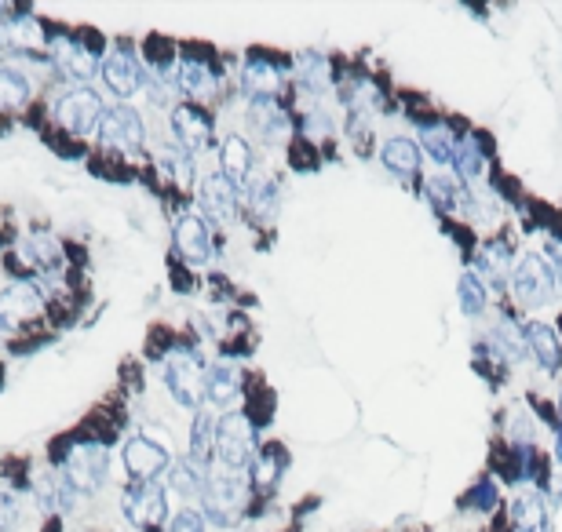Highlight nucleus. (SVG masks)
Returning a JSON list of instances; mask_svg holds the SVG:
<instances>
[{
	"label": "nucleus",
	"mask_w": 562,
	"mask_h": 532,
	"mask_svg": "<svg viewBox=\"0 0 562 532\" xmlns=\"http://www.w3.org/2000/svg\"><path fill=\"white\" fill-rule=\"evenodd\" d=\"M249 492H252L249 474L212 467L205 474V489H201V514H205V522L219 525V529L234 525L245 514V507H249Z\"/></svg>",
	"instance_id": "1"
},
{
	"label": "nucleus",
	"mask_w": 562,
	"mask_h": 532,
	"mask_svg": "<svg viewBox=\"0 0 562 532\" xmlns=\"http://www.w3.org/2000/svg\"><path fill=\"white\" fill-rule=\"evenodd\" d=\"M260 452V438H256V423L245 416V412H223L216 427V467H227V471L249 474L252 460Z\"/></svg>",
	"instance_id": "2"
},
{
	"label": "nucleus",
	"mask_w": 562,
	"mask_h": 532,
	"mask_svg": "<svg viewBox=\"0 0 562 532\" xmlns=\"http://www.w3.org/2000/svg\"><path fill=\"white\" fill-rule=\"evenodd\" d=\"M205 376H209V365L201 361V354L194 347L168 350L165 361H161V379H165L168 394L183 409H198L205 401Z\"/></svg>",
	"instance_id": "3"
},
{
	"label": "nucleus",
	"mask_w": 562,
	"mask_h": 532,
	"mask_svg": "<svg viewBox=\"0 0 562 532\" xmlns=\"http://www.w3.org/2000/svg\"><path fill=\"white\" fill-rule=\"evenodd\" d=\"M59 478L70 485L73 496H95L110 481V452L99 441H81L66 452Z\"/></svg>",
	"instance_id": "4"
},
{
	"label": "nucleus",
	"mask_w": 562,
	"mask_h": 532,
	"mask_svg": "<svg viewBox=\"0 0 562 532\" xmlns=\"http://www.w3.org/2000/svg\"><path fill=\"white\" fill-rule=\"evenodd\" d=\"M555 288H559V281H555V274L541 259V252H522L515 259L508 277V303H519L526 310L544 307L555 296Z\"/></svg>",
	"instance_id": "5"
},
{
	"label": "nucleus",
	"mask_w": 562,
	"mask_h": 532,
	"mask_svg": "<svg viewBox=\"0 0 562 532\" xmlns=\"http://www.w3.org/2000/svg\"><path fill=\"white\" fill-rule=\"evenodd\" d=\"M99 77H103L106 92L125 106H128V99H136L146 88L143 59H139V52H132V44H114V48L103 55V62H99Z\"/></svg>",
	"instance_id": "6"
},
{
	"label": "nucleus",
	"mask_w": 562,
	"mask_h": 532,
	"mask_svg": "<svg viewBox=\"0 0 562 532\" xmlns=\"http://www.w3.org/2000/svg\"><path fill=\"white\" fill-rule=\"evenodd\" d=\"M420 190H424L427 205L435 208L438 219H460V223H471L475 219V190H471L468 183H460L453 172H435L427 175L424 183H420Z\"/></svg>",
	"instance_id": "7"
},
{
	"label": "nucleus",
	"mask_w": 562,
	"mask_h": 532,
	"mask_svg": "<svg viewBox=\"0 0 562 532\" xmlns=\"http://www.w3.org/2000/svg\"><path fill=\"white\" fill-rule=\"evenodd\" d=\"M103 113H106L103 95L81 84V88H70L66 95H59V103H55V124L81 139V135H88V132L99 128Z\"/></svg>",
	"instance_id": "8"
},
{
	"label": "nucleus",
	"mask_w": 562,
	"mask_h": 532,
	"mask_svg": "<svg viewBox=\"0 0 562 532\" xmlns=\"http://www.w3.org/2000/svg\"><path fill=\"white\" fill-rule=\"evenodd\" d=\"M121 460H125L128 478L139 481V485H154V481L165 478V474L172 471V463H176L172 452H168V445H161L157 438H146V434L128 438Z\"/></svg>",
	"instance_id": "9"
},
{
	"label": "nucleus",
	"mask_w": 562,
	"mask_h": 532,
	"mask_svg": "<svg viewBox=\"0 0 562 532\" xmlns=\"http://www.w3.org/2000/svg\"><path fill=\"white\" fill-rule=\"evenodd\" d=\"M44 52L52 55V62L70 77V81L84 84L88 77L99 73V52H92L77 33H63V30L48 33V37H44Z\"/></svg>",
	"instance_id": "10"
},
{
	"label": "nucleus",
	"mask_w": 562,
	"mask_h": 532,
	"mask_svg": "<svg viewBox=\"0 0 562 532\" xmlns=\"http://www.w3.org/2000/svg\"><path fill=\"white\" fill-rule=\"evenodd\" d=\"M172 135H176L179 150H187L190 157H198L201 150H209L216 143V121H212V113L198 103H179L172 106Z\"/></svg>",
	"instance_id": "11"
},
{
	"label": "nucleus",
	"mask_w": 562,
	"mask_h": 532,
	"mask_svg": "<svg viewBox=\"0 0 562 532\" xmlns=\"http://www.w3.org/2000/svg\"><path fill=\"white\" fill-rule=\"evenodd\" d=\"M99 143L106 150H121V154H136L139 146L146 143V124L139 117V110L132 106L117 103L103 113V121H99Z\"/></svg>",
	"instance_id": "12"
},
{
	"label": "nucleus",
	"mask_w": 562,
	"mask_h": 532,
	"mask_svg": "<svg viewBox=\"0 0 562 532\" xmlns=\"http://www.w3.org/2000/svg\"><path fill=\"white\" fill-rule=\"evenodd\" d=\"M241 88L249 99H278L285 88V59L271 52H249L241 62Z\"/></svg>",
	"instance_id": "13"
},
{
	"label": "nucleus",
	"mask_w": 562,
	"mask_h": 532,
	"mask_svg": "<svg viewBox=\"0 0 562 532\" xmlns=\"http://www.w3.org/2000/svg\"><path fill=\"white\" fill-rule=\"evenodd\" d=\"M245 124H249L252 139L263 146L289 143V135H292V117L278 99H249V106H245Z\"/></svg>",
	"instance_id": "14"
},
{
	"label": "nucleus",
	"mask_w": 562,
	"mask_h": 532,
	"mask_svg": "<svg viewBox=\"0 0 562 532\" xmlns=\"http://www.w3.org/2000/svg\"><path fill=\"white\" fill-rule=\"evenodd\" d=\"M121 511H125L128 525H136V529H157V525H165L168 518V496H165V485H139L132 481L125 489V500H121Z\"/></svg>",
	"instance_id": "15"
},
{
	"label": "nucleus",
	"mask_w": 562,
	"mask_h": 532,
	"mask_svg": "<svg viewBox=\"0 0 562 532\" xmlns=\"http://www.w3.org/2000/svg\"><path fill=\"white\" fill-rule=\"evenodd\" d=\"M176 248L190 266H209L216 259V237L205 215L183 212L176 223Z\"/></svg>",
	"instance_id": "16"
},
{
	"label": "nucleus",
	"mask_w": 562,
	"mask_h": 532,
	"mask_svg": "<svg viewBox=\"0 0 562 532\" xmlns=\"http://www.w3.org/2000/svg\"><path fill=\"white\" fill-rule=\"evenodd\" d=\"M44 310L41 288L30 281H15L0 292V328H19L26 321H33Z\"/></svg>",
	"instance_id": "17"
},
{
	"label": "nucleus",
	"mask_w": 562,
	"mask_h": 532,
	"mask_svg": "<svg viewBox=\"0 0 562 532\" xmlns=\"http://www.w3.org/2000/svg\"><path fill=\"white\" fill-rule=\"evenodd\" d=\"M522 332H526V347H530V358L537 361V369H541L544 376H559L562 339H559V332H555V325H548V321H526Z\"/></svg>",
	"instance_id": "18"
},
{
	"label": "nucleus",
	"mask_w": 562,
	"mask_h": 532,
	"mask_svg": "<svg viewBox=\"0 0 562 532\" xmlns=\"http://www.w3.org/2000/svg\"><path fill=\"white\" fill-rule=\"evenodd\" d=\"M176 81L194 103H198V99H209L219 88V62L205 59V55H183L176 66Z\"/></svg>",
	"instance_id": "19"
},
{
	"label": "nucleus",
	"mask_w": 562,
	"mask_h": 532,
	"mask_svg": "<svg viewBox=\"0 0 562 532\" xmlns=\"http://www.w3.org/2000/svg\"><path fill=\"white\" fill-rule=\"evenodd\" d=\"M420 143L409 139V135H391L384 146H380V164L387 172L402 179V183H420Z\"/></svg>",
	"instance_id": "20"
},
{
	"label": "nucleus",
	"mask_w": 562,
	"mask_h": 532,
	"mask_svg": "<svg viewBox=\"0 0 562 532\" xmlns=\"http://www.w3.org/2000/svg\"><path fill=\"white\" fill-rule=\"evenodd\" d=\"M245 394V372L234 365V361H216L209 365V376H205V401L216 405L219 412L230 409L234 401Z\"/></svg>",
	"instance_id": "21"
},
{
	"label": "nucleus",
	"mask_w": 562,
	"mask_h": 532,
	"mask_svg": "<svg viewBox=\"0 0 562 532\" xmlns=\"http://www.w3.org/2000/svg\"><path fill=\"white\" fill-rule=\"evenodd\" d=\"M292 70H296V88H300L303 95H311V103H318V99L329 92V84L336 81L333 62L318 52H300L292 59Z\"/></svg>",
	"instance_id": "22"
},
{
	"label": "nucleus",
	"mask_w": 562,
	"mask_h": 532,
	"mask_svg": "<svg viewBox=\"0 0 562 532\" xmlns=\"http://www.w3.org/2000/svg\"><path fill=\"white\" fill-rule=\"evenodd\" d=\"M201 201H205V212H209L216 223H230V219L238 215L241 190L230 183L223 172H209L201 179Z\"/></svg>",
	"instance_id": "23"
},
{
	"label": "nucleus",
	"mask_w": 562,
	"mask_h": 532,
	"mask_svg": "<svg viewBox=\"0 0 562 532\" xmlns=\"http://www.w3.org/2000/svg\"><path fill=\"white\" fill-rule=\"evenodd\" d=\"M252 168H256V154H252L249 139H245V135H227V139L219 143V172L241 190V186L256 175Z\"/></svg>",
	"instance_id": "24"
},
{
	"label": "nucleus",
	"mask_w": 562,
	"mask_h": 532,
	"mask_svg": "<svg viewBox=\"0 0 562 532\" xmlns=\"http://www.w3.org/2000/svg\"><path fill=\"white\" fill-rule=\"evenodd\" d=\"M457 507H460V511H468V514H482V518H493V514H500V511H504L500 481L493 478V474H482L475 485H468V489L460 492Z\"/></svg>",
	"instance_id": "25"
},
{
	"label": "nucleus",
	"mask_w": 562,
	"mask_h": 532,
	"mask_svg": "<svg viewBox=\"0 0 562 532\" xmlns=\"http://www.w3.org/2000/svg\"><path fill=\"white\" fill-rule=\"evenodd\" d=\"M500 441L511 449H537V420L530 409L511 405L500 412Z\"/></svg>",
	"instance_id": "26"
},
{
	"label": "nucleus",
	"mask_w": 562,
	"mask_h": 532,
	"mask_svg": "<svg viewBox=\"0 0 562 532\" xmlns=\"http://www.w3.org/2000/svg\"><path fill=\"white\" fill-rule=\"evenodd\" d=\"M285 474V449L281 445H263L249 467V485L260 492H271Z\"/></svg>",
	"instance_id": "27"
},
{
	"label": "nucleus",
	"mask_w": 562,
	"mask_h": 532,
	"mask_svg": "<svg viewBox=\"0 0 562 532\" xmlns=\"http://www.w3.org/2000/svg\"><path fill=\"white\" fill-rule=\"evenodd\" d=\"M216 427L219 420L212 412H198L194 427H190V463H198L209 471V463L216 460Z\"/></svg>",
	"instance_id": "28"
},
{
	"label": "nucleus",
	"mask_w": 562,
	"mask_h": 532,
	"mask_svg": "<svg viewBox=\"0 0 562 532\" xmlns=\"http://www.w3.org/2000/svg\"><path fill=\"white\" fill-rule=\"evenodd\" d=\"M457 303H460V314H464V318H482V314L490 310L493 296L486 292V285H482L479 277L471 274V270H464L457 281Z\"/></svg>",
	"instance_id": "29"
},
{
	"label": "nucleus",
	"mask_w": 562,
	"mask_h": 532,
	"mask_svg": "<svg viewBox=\"0 0 562 532\" xmlns=\"http://www.w3.org/2000/svg\"><path fill=\"white\" fill-rule=\"evenodd\" d=\"M33 84L30 77L15 66H0V110H22L30 103Z\"/></svg>",
	"instance_id": "30"
},
{
	"label": "nucleus",
	"mask_w": 562,
	"mask_h": 532,
	"mask_svg": "<svg viewBox=\"0 0 562 532\" xmlns=\"http://www.w3.org/2000/svg\"><path fill=\"white\" fill-rule=\"evenodd\" d=\"M205 467H198V463H172V471L165 474V485L176 496H201V489H205Z\"/></svg>",
	"instance_id": "31"
},
{
	"label": "nucleus",
	"mask_w": 562,
	"mask_h": 532,
	"mask_svg": "<svg viewBox=\"0 0 562 532\" xmlns=\"http://www.w3.org/2000/svg\"><path fill=\"white\" fill-rule=\"evenodd\" d=\"M157 168H161V179L179 183V186H194V179H198L194 157H190L187 150H165V154L157 157Z\"/></svg>",
	"instance_id": "32"
},
{
	"label": "nucleus",
	"mask_w": 562,
	"mask_h": 532,
	"mask_svg": "<svg viewBox=\"0 0 562 532\" xmlns=\"http://www.w3.org/2000/svg\"><path fill=\"white\" fill-rule=\"evenodd\" d=\"M26 252H30V259L41 266L44 274H55L63 266V248H59V241L52 234H30Z\"/></svg>",
	"instance_id": "33"
},
{
	"label": "nucleus",
	"mask_w": 562,
	"mask_h": 532,
	"mask_svg": "<svg viewBox=\"0 0 562 532\" xmlns=\"http://www.w3.org/2000/svg\"><path fill=\"white\" fill-rule=\"evenodd\" d=\"M526 401H530V405H533V420L544 423V427L552 430V434L562 427V420H559V405H552V401H548V398H541L537 390H530V394H526Z\"/></svg>",
	"instance_id": "34"
},
{
	"label": "nucleus",
	"mask_w": 562,
	"mask_h": 532,
	"mask_svg": "<svg viewBox=\"0 0 562 532\" xmlns=\"http://www.w3.org/2000/svg\"><path fill=\"white\" fill-rule=\"evenodd\" d=\"M209 529V522H205V514L194 511V507H183V511L168 522V532H205Z\"/></svg>",
	"instance_id": "35"
},
{
	"label": "nucleus",
	"mask_w": 562,
	"mask_h": 532,
	"mask_svg": "<svg viewBox=\"0 0 562 532\" xmlns=\"http://www.w3.org/2000/svg\"><path fill=\"white\" fill-rule=\"evenodd\" d=\"M19 514H22L19 496L11 489H0V532H8L11 525H19Z\"/></svg>",
	"instance_id": "36"
},
{
	"label": "nucleus",
	"mask_w": 562,
	"mask_h": 532,
	"mask_svg": "<svg viewBox=\"0 0 562 532\" xmlns=\"http://www.w3.org/2000/svg\"><path fill=\"white\" fill-rule=\"evenodd\" d=\"M559 420H562V390H559Z\"/></svg>",
	"instance_id": "37"
}]
</instances>
